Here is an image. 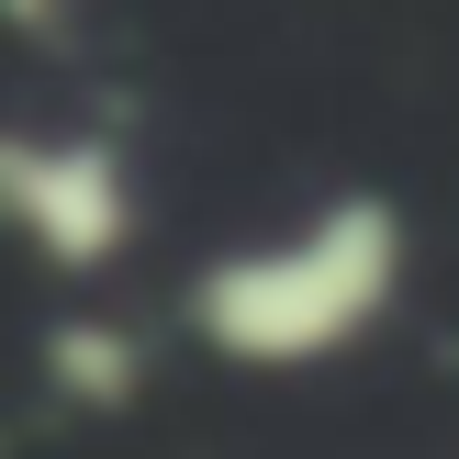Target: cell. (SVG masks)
I'll use <instances>...</instances> for the list:
<instances>
[{
	"instance_id": "cell-1",
	"label": "cell",
	"mask_w": 459,
	"mask_h": 459,
	"mask_svg": "<svg viewBox=\"0 0 459 459\" xmlns=\"http://www.w3.org/2000/svg\"><path fill=\"white\" fill-rule=\"evenodd\" d=\"M403 269H415L403 213L381 191H336L303 224H281V236H247L224 258H202L179 314H191L202 359L291 381V370H325V359L370 348L403 303Z\"/></svg>"
},
{
	"instance_id": "cell-2",
	"label": "cell",
	"mask_w": 459,
	"mask_h": 459,
	"mask_svg": "<svg viewBox=\"0 0 459 459\" xmlns=\"http://www.w3.org/2000/svg\"><path fill=\"white\" fill-rule=\"evenodd\" d=\"M0 213L56 281H101V269H124L146 202H134V169L101 124H12L0 134Z\"/></svg>"
},
{
	"instance_id": "cell-3",
	"label": "cell",
	"mask_w": 459,
	"mask_h": 459,
	"mask_svg": "<svg viewBox=\"0 0 459 459\" xmlns=\"http://www.w3.org/2000/svg\"><path fill=\"white\" fill-rule=\"evenodd\" d=\"M34 370H45V393H56L67 415H124V403L146 393V336H134L124 314H56V325L34 336Z\"/></svg>"
},
{
	"instance_id": "cell-4",
	"label": "cell",
	"mask_w": 459,
	"mask_h": 459,
	"mask_svg": "<svg viewBox=\"0 0 459 459\" xmlns=\"http://www.w3.org/2000/svg\"><path fill=\"white\" fill-rule=\"evenodd\" d=\"M0 12H12V34H34V45H45V34L67 22V0H0Z\"/></svg>"
}]
</instances>
